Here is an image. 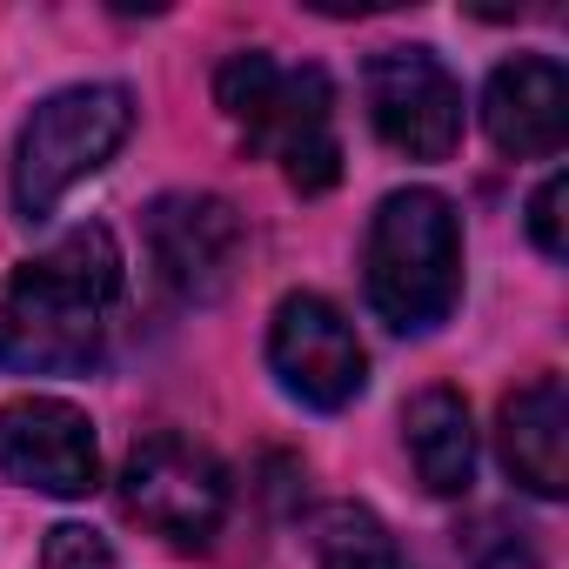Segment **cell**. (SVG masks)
<instances>
[{
	"label": "cell",
	"mask_w": 569,
	"mask_h": 569,
	"mask_svg": "<svg viewBox=\"0 0 569 569\" xmlns=\"http://www.w3.org/2000/svg\"><path fill=\"white\" fill-rule=\"evenodd\" d=\"M128 261L101 221L68 228L54 248L0 281V369L8 376H88L121 316Z\"/></svg>",
	"instance_id": "cell-1"
},
{
	"label": "cell",
	"mask_w": 569,
	"mask_h": 569,
	"mask_svg": "<svg viewBox=\"0 0 569 569\" xmlns=\"http://www.w3.org/2000/svg\"><path fill=\"white\" fill-rule=\"evenodd\" d=\"M214 101L248 141V154L274 161L296 194H322L342 181V134H336V88L322 68H289L268 48H241L214 74Z\"/></svg>",
	"instance_id": "cell-2"
},
{
	"label": "cell",
	"mask_w": 569,
	"mask_h": 569,
	"mask_svg": "<svg viewBox=\"0 0 569 569\" xmlns=\"http://www.w3.org/2000/svg\"><path fill=\"white\" fill-rule=\"evenodd\" d=\"M369 309L396 336H429L462 302V221L436 188H396L362 241Z\"/></svg>",
	"instance_id": "cell-3"
},
{
	"label": "cell",
	"mask_w": 569,
	"mask_h": 569,
	"mask_svg": "<svg viewBox=\"0 0 569 569\" xmlns=\"http://www.w3.org/2000/svg\"><path fill=\"white\" fill-rule=\"evenodd\" d=\"M134 134V94L121 81H81L48 94L21 134H14V214L21 221H48L88 174H101L121 141Z\"/></svg>",
	"instance_id": "cell-4"
},
{
	"label": "cell",
	"mask_w": 569,
	"mask_h": 569,
	"mask_svg": "<svg viewBox=\"0 0 569 569\" xmlns=\"http://www.w3.org/2000/svg\"><path fill=\"white\" fill-rule=\"evenodd\" d=\"M114 496L128 509V522H141L148 536L174 542V549H208L214 529L228 522V469L208 442L181 436V429H154L128 449Z\"/></svg>",
	"instance_id": "cell-5"
},
{
	"label": "cell",
	"mask_w": 569,
	"mask_h": 569,
	"mask_svg": "<svg viewBox=\"0 0 569 569\" xmlns=\"http://www.w3.org/2000/svg\"><path fill=\"white\" fill-rule=\"evenodd\" d=\"M369 128L409 161H449L462 141V81L436 48H376L362 68Z\"/></svg>",
	"instance_id": "cell-6"
},
{
	"label": "cell",
	"mask_w": 569,
	"mask_h": 569,
	"mask_svg": "<svg viewBox=\"0 0 569 569\" xmlns=\"http://www.w3.org/2000/svg\"><path fill=\"white\" fill-rule=\"evenodd\" d=\"M268 369L302 409H349L369 389V349L356 342L349 316L329 296H281L268 322Z\"/></svg>",
	"instance_id": "cell-7"
},
{
	"label": "cell",
	"mask_w": 569,
	"mask_h": 569,
	"mask_svg": "<svg viewBox=\"0 0 569 569\" xmlns=\"http://www.w3.org/2000/svg\"><path fill=\"white\" fill-rule=\"evenodd\" d=\"M241 254H248V228L221 194L181 188L148 208V261L168 281V296H181L194 309L221 302L241 274Z\"/></svg>",
	"instance_id": "cell-8"
},
{
	"label": "cell",
	"mask_w": 569,
	"mask_h": 569,
	"mask_svg": "<svg viewBox=\"0 0 569 569\" xmlns=\"http://www.w3.org/2000/svg\"><path fill=\"white\" fill-rule=\"evenodd\" d=\"M0 476L34 496H88L101 482V442L94 422L61 396H21L0 409Z\"/></svg>",
	"instance_id": "cell-9"
},
{
	"label": "cell",
	"mask_w": 569,
	"mask_h": 569,
	"mask_svg": "<svg viewBox=\"0 0 569 569\" xmlns=\"http://www.w3.org/2000/svg\"><path fill=\"white\" fill-rule=\"evenodd\" d=\"M482 134L509 161H542L569 141V74L549 54H516L482 88Z\"/></svg>",
	"instance_id": "cell-10"
},
{
	"label": "cell",
	"mask_w": 569,
	"mask_h": 569,
	"mask_svg": "<svg viewBox=\"0 0 569 569\" xmlns=\"http://www.w3.org/2000/svg\"><path fill=\"white\" fill-rule=\"evenodd\" d=\"M496 442H502V469L529 496L556 502L569 489V389H562V376H529L522 389H509L502 416H496Z\"/></svg>",
	"instance_id": "cell-11"
},
{
	"label": "cell",
	"mask_w": 569,
	"mask_h": 569,
	"mask_svg": "<svg viewBox=\"0 0 569 569\" xmlns=\"http://www.w3.org/2000/svg\"><path fill=\"white\" fill-rule=\"evenodd\" d=\"M402 442L429 496H462L476 482V422L456 389H422L402 409Z\"/></svg>",
	"instance_id": "cell-12"
},
{
	"label": "cell",
	"mask_w": 569,
	"mask_h": 569,
	"mask_svg": "<svg viewBox=\"0 0 569 569\" xmlns=\"http://www.w3.org/2000/svg\"><path fill=\"white\" fill-rule=\"evenodd\" d=\"M302 536H309L316 569H409L389 522L376 509H362V502H322Z\"/></svg>",
	"instance_id": "cell-13"
},
{
	"label": "cell",
	"mask_w": 569,
	"mask_h": 569,
	"mask_svg": "<svg viewBox=\"0 0 569 569\" xmlns=\"http://www.w3.org/2000/svg\"><path fill=\"white\" fill-rule=\"evenodd\" d=\"M462 569H542V536L516 509H476L456 529Z\"/></svg>",
	"instance_id": "cell-14"
},
{
	"label": "cell",
	"mask_w": 569,
	"mask_h": 569,
	"mask_svg": "<svg viewBox=\"0 0 569 569\" xmlns=\"http://www.w3.org/2000/svg\"><path fill=\"white\" fill-rule=\"evenodd\" d=\"M41 569H114V549L88 522H54L41 542Z\"/></svg>",
	"instance_id": "cell-15"
},
{
	"label": "cell",
	"mask_w": 569,
	"mask_h": 569,
	"mask_svg": "<svg viewBox=\"0 0 569 569\" xmlns=\"http://www.w3.org/2000/svg\"><path fill=\"white\" fill-rule=\"evenodd\" d=\"M562 208H569V174H549V181L529 194V241H536L549 261H562V254H569V228H562Z\"/></svg>",
	"instance_id": "cell-16"
}]
</instances>
